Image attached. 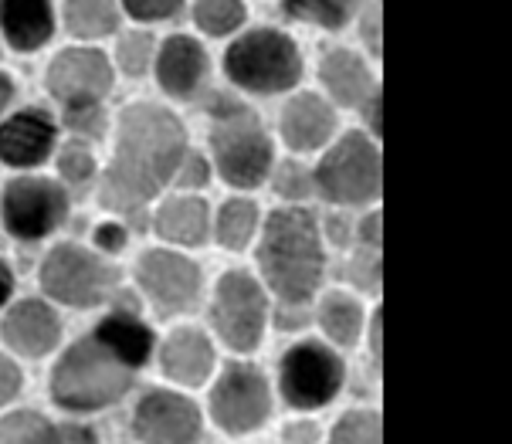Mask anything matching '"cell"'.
<instances>
[{"mask_svg": "<svg viewBox=\"0 0 512 444\" xmlns=\"http://www.w3.org/2000/svg\"><path fill=\"white\" fill-rule=\"evenodd\" d=\"M316 326L326 343H333L336 350H353V346H360L367 339L370 316L363 309L360 295L326 292L316 306Z\"/></svg>", "mask_w": 512, "mask_h": 444, "instance_id": "7402d4cb", "label": "cell"}, {"mask_svg": "<svg viewBox=\"0 0 512 444\" xmlns=\"http://www.w3.org/2000/svg\"><path fill=\"white\" fill-rule=\"evenodd\" d=\"M146 299L160 316H180V312L194 309L204 292V272L194 258L180 255V251L156 248L146 251L136 268Z\"/></svg>", "mask_w": 512, "mask_h": 444, "instance_id": "8fae6325", "label": "cell"}, {"mask_svg": "<svg viewBox=\"0 0 512 444\" xmlns=\"http://www.w3.org/2000/svg\"><path fill=\"white\" fill-rule=\"evenodd\" d=\"M367 346H370V360H373V367L380 370V309L370 316V326H367Z\"/></svg>", "mask_w": 512, "mask_h": 444, "instance_id": "7bdbcfd3", "label": "cell"}, {"mask_svg": "<svg viewBox=\"0 0 512 444\" xmlns=\"http://www.w3.org/2000/svg\"><path fill=\"white\" fill-rule=\"evenodd\" d=\"M258 268L282 306H309L326 278V238L319 217L302 204L268 214L258 234Z\"/></svg>", "mask_w": 512, "mask_h": 444, "instance_id": "7a4b0ae2", "label": "cell"}, {"mask_svg": "<svg viewBox=\"0 0 512 444\" xmlns=\"http://www.w3.org/2000/svg\"><path fill=\"white\" fill-rule=\"evenodd\" d=\"M153 55H156V45L146 31H133L119 41V65H123V72L129 75H143L146 68H150V62H156Z\"/></svg>", "mask_w": 512, "mask_h": 444, "instance_id": "4dcf8cb0", "label": "cell"}, {"mask_svg": "<svg viewBox=\"0 0 512 444\" xmlns=\"http://www.w3.org/2000/svg\"><path fill=\"white\" fill-rule=\"evenodd\" d=\"M153 228L167 245L177 248H197L207 241L214 221H211V207L204 197L197 194H177L167 197L160 204V211L153 217Z\"/></svg>", "mask_w": 512, "mask_h": 444, "instance_id": "ffe728a7", "label": "cell"}, {"mask_svg": "<svg viewBox=\"0 0 512 444\" xmlns=\"http://www.w3.org/2000/svg\"><path fill=\"white\" fill-rule=\"evenodd\" d=\"M323 438H326L323 424L309 414H295L282 428V444H323Z\"/></svg>", "mask_w": 512, "mask_h": 444, "instance_id": "e575fe53", "label": "cell"}, {"mask_svg": "<svg viewBox=\"0 0 512 444\" xmlns=\"http://www.w3.org/2000/svg\"><path fill=\"white\" fill-rule=\"evenodd\" d=\"M62 336V322L51 312V306L38 299H24L7 312L4 319V339L11 343V350L21 356H45L51 346Z\"/></svg>", "mask_w": 512, "mask_h": 444, "instance_id": "44dd1931", "label": "cell"}, {"mask_svg": "<svg viewBox=\"0 0 512 444\" xmlns=\"http://www.w3.org/2000/svg\"><path fill=\"white\" fill-rule=\"evenodd\" d=\"M11 95H14V85H11V78L7 75H0V112H4V106L11 102Z\"/></svg>", "mask_w": 512, "mask_h": 444, "instance_id": "f6af8a7d", "label": "cell"}, {"mask_svg": "<svg viewBox=\"0 0 512 444\" xmlns=\"http://www.w3.org/2000/svg\"><path fill=\"white\" fill-rule=\"evenodd\" d=\"M258 234H262V214H258L255 200L231 197V200H224L218 207V214H214V238H218L221 248L241 251V248H248Z\"/></svg>", "mask_w": 512, "mask_h": 444, "instance_id": "d4e9b609", "label": "cell"}, {"mask_svg": "<svg viewBox=\"0 0 512 444\" xmlns=\"http://www.w3.org/2000/svg\"><path fill=\"white\" fill-rule=\"evenodd\" d=\"M275 390L295 414H316L333 407L346 390V360L326 339H295L279 360Z\"/></svg>", "mask_w": 512, "mask_h": 444, "instance_id": "8992f818", "label": "cell"}, {"mask_svg": "<svg viewBox=\"0 0 512 444\" xmlns=\"http://www.w3.org/2000/svg\"><path fill=\"white\" fill-rule=\"evenodd\" d=\"M275 411V387L265 377V370H258L248 360L228 363L207 394V414L231 438H245V434L262 431L268 417Z\"/></svg>", "mask_w": 512, "mask_h": 444, "instance_id": "ba28073f", "label": "cell"}, {"mask_svg": "<svg viewBox=\"0 0 512 444\" xmlns=\"http://www.w3.org/2000/svg\"><path fill=\"white\" fill-rule=\"evenodd\" d=\"M211 170H214V163L207 160V156L187 150V156H184V163H180L177 180H173V184L184 190V194H197V190L207 187V180H211Z\"/></svg>", "mask_w": 512, "mask_h": 444, "instance_id": "836d02e7", "label": "cell"}, {"mask_svg": "<svg viewBox=\"0 0 512 444\" xmlns=\"http://www.w3.org/2000/svg\"><path fill=\"white\" fill-rule=\"evenodd\" d=\"M0 31L17 51H38L55 31L51 0H0Z\"/></svg>", "mask_w": 512, "mask_h": 444, "instance_id": "cb8c5ba5", "label": "cell"}, {"mask_svg": "<svg viewBox=\"0 0 512 444\" xmlns=\"http://www.w3.org/2000/svg\"><path fill=\"white\" fill-rule=\"evenodd\" d=\"M156 78H160V89L173 99H194L207 78V51L201 41L187 34H173L163 41L156 55Z\"/></svg>", "mask_w": 512, "mask_h": 444, "instance_id": "e0dca14e", "label": "cell"}, {"mask_svg": "<svg viewBox=\"0 0 512 444\" xmlns=\"http://www.w3.org/2000/svg\"><path fill=\"white\" fill-rule=\"evenodd\" d=\"M326 444H384L380 407H350L326 431Z\"/></svg>", "mask_w": 512, "mask_h": 444, "instance_id": "4316f807", "label": "cell"}, {"mask_svg": "<svg viewBox=\"0 0 512 444\" xmlns=\"http://www.w3.org/2000/svg\"><path fill=\"white\" fill-rule=\"evenodd\" d=\"M279 133L292 153H316L333 143L336 136V109L333 102L316 92H299L285 102Z\"/></svg>", "mask_w": 512, "mask_h": 444, "instance_id": "2e32d148", "label": "cell"}, {"mask_svg": "<svg viewBox=\"0 0 512 444\" xmlns=\"http://www.w3.org/2000/svg\"><path fill=\"white\" fill-rule=\"evenodd\" d=\"M194 21L207 34H231L245 24V4L241 0H197Z\"/></svg>", "mask_w": 512, "mask_h": 444, "instance_id": "f546056e", "label": "cell"}, {"mask_svg": "<svg viewBox=\"0 0 512 444\" xmlns=\"http://www.w3.org/2000/svg\"><path fill=\"white\" fill-rule=\"evenodd\" d=\"M11 292H14V272L7 268V261H0V306L11 299Z\"/></svg>", "mask_w": 512, "mask_h": 444, "instance_id": "ee69618b", "label": "cell"}, {"mask_svg": "<svg viewBox=\"0 0 512 444\" xmlns=\"http://www.w3.org/2000/svg\"><path fill=\"white\" fill-rule=\"evenodd\" d=\"M282 4L292 21L312 24V28H326V31H340L367 7V0H282Z\"/></svg>", "mask_w": 512, "mask_h": 444, "instance_id": "484cf974", "label": "cell"}, {"mask_svg": "<svg viewBox=\"0 0 512 444\" xmlns=\"http://www.w3.org/2000/svg\"><path fill=\"white\" fill-rule=\"evenodd\" d=\"M133 434L140 444H197L204 414L180 390H146L133 407Z\"/></svg>", "mask_w": 512, "mask_h": 444, "instance_id": "4fadbf2b", "label": "cell"}, {"mask_svg": "<svg viewBox=\"0 0 512 444\" xmlns=\"http://www.w3.org/2000/svg\"><path fill=\"white\" fill-rule=\"evenodd\" d=\"M214 170L234 190H255L272 177L275 150L262 119L238 102H224L211 116Z\"/></svg>", "mask_w": 512, "mask_h": 444, "instance_id": "277c9868", "label": "cell"}, {"mask_svg": "<svg viewBox=\"0 0 512 444\" xmlns=\"http://www.w3.org/2000/svg\"><path fill=\"white\" fill-rule=\"evenodd\" d=\"M316 177V194L333 207H367L384 190V156H380L377 136L370 133H343L336 143L326 146Z\"/></svg>", "mask_w": 512, "mask_h": 444, "instance_id": "5b68a950", "label": "cell"}, {"mask_svg": "<svg viewBox=\"0 0 512 444\" xmlns=\"http://www.w3.org/2000/svg\"><path fill=\"white\" fill-rule=\"evenodd\" d=\"M126 228L123 224H106V228L95 231V245H99L102 251H123L126 248Z\"/></svg>", "mask_w": 512, "mask_h": 444, "instance_id": "ab89813d", "label": "cell"}, {"mask_svg": "<svg viewBox=\"0 0 512 444\" xmlns=\"http://www.w3.org/2000/svg\"><path fill=\"white\" fill-rule=\"evenodd\" d=\"M92 336L99 339L106 350L116 353L129 370H143L146 363H150L153 350H156L153 329L146 326L136 312H126V309L109 312V316L95 326Z\"/></svg>", "mask_w": 512, "mask_h": 444, "instance_id": "603a6c76", "label": "cell"}, {"mask_svg": "<svg viewBox=\"0 0 512 444\" xmlns=\"http://www.w3.org/2000/svg\"><path fill=\"white\" fill-rule=\"evenodd\" d=\"M112 282H116V268L78 245H58L45 258V265H41V285H45V292L51 299L75 309L99 306L109 295Z\"/></svg>", "mask_w": 512, "mask_h": 444, "instance_id": "30bf717a", "label": "cell"}, {"mask_svg": "<svg viewBox=\"0 0 512 444\" xmlns=\"http://www.w3.org/2000/svg\"><path fill=\"white\" fill-rule=\"evenodd\" d=\"M184 156L187 133L170 109L150 102L129 106L119 119L116 156L102 180V204L119 214H136L177 180Z\"/></svg>", "mask_w": 512, "mask_h": 444, "instance_id": "6da1fadb", "label": "cell"}, {"mask_svg": "<svg viewBox=\"0 0 512 444\" xmlns=\"http://www.w3.org/2000/svg\"><path fill=\"white\" fill-rule=\"evenodd\" d=\"M58 170L65 173V180H72V184H85V180L92 177L95 170V160L92 153L85 150V146H68V150L62 153V160H58Z\"/></svg>", "mask_w": 512, "mask_h": 444, "instance_id": "d590c367", "label": "cell"}, {"mask_svg": "<svg viewBox=\"0 0 512 444\" xmlns=\"http://www.w3.org/2000/svg\"><path fill=\"white\" fill-rule=\"evenodd\" d=\"M0 444H58V424L34 411H17L0 421Z\"/></svg>", "mask_w": 512, "mask_h": 444, "instance_id": "f1b7e54d", "label": "cell"}, {"mask_svg": "<svg viewBox=\"0 0 512 444\" xmlns=\"http://www.w3.org/2000/svg\"><path fill=\"white\" fill-rule=\"evenodd\" d=\"M65 21L78 38H102L119 24L116 0H68Z\"/></svg>", "mask_w": 512, "mask_h": 444, "instance_id": "83f0119b", "label": "cell"}, {"mask_svg": "<svg viewBox=\"0 0 512 444\" xmlns=\"http://www.w3.org/2000/svg\"><path fill=\"white\" fill-rule=\"evenodd\" d=\"M136 21H167L184 7V0H123Z\"/></svg>", "mask_w": 512, "mask_h": 444, "instance_id": "8d00e7d4", "label": "cell"}, {"mask_svg": "<svg viewBox=\"0 0 512 444\" xmlns=\"http://www.w3.org/2000/svg\"><path fill=\"white\" fill-rule=\"evenodd\" d=\"M275 173V190L289 200V204H299L302 197L316 194V177H312V170H302L295 167V163H282Z\"/></svg>", "mask_w": 512, "mask_h": 444, "instance_id": "d6a6232c", "label": "cell"}, {"mask_svg": "<svg viewBox=\"0 0 512 444\" xmlns=\"http://www.w3.org/2000/svg\"><path fill=\"white\" fill-rule=\"evenodd\" d=\"M363 38H367L370 51L380 55V4H367V24H363Z\"/></svg>", "mask_w": 512, "mask_h": 444, "instance_id": "b9f144b4", "label": "cell"}, {"mask_svg": "<svg viewBox=\"0 0 512 444\" xmlns=\"http://www.w3.org/2000/svg\"><path fill=\"white\" fill-rule=\"evenodd\" d=\"M58 444H95V431L85 424H58Z\"/></svg>", "mask_w": 512, "mask_h": 444, "instance_id": "60d3db41", "label": "cell"}, {"mask_svg": "<svg viewBox=\"0 0 512 444\" xmlns=\"http://www.w3.org/2000/svg\"><path fill=\"white\" fill-rule=\"evenodd\" d=\"M4 228L17 241H41L55 228H62L68 214V197L58 184L45 177H21L4 190Z\"/></svg>", "mask_w": 512, "mask_h": 444, "instance_id": "7c38bea8", "label": "cell"}, {"mask_svg": "<svg viewBox=\"0 0 512 444\" xmlns=\"http://www.w3.org/2000/svg\"><path fill=\"white\" fill-rule=\"evenodd\" d=\"M68 126H72L75 133H89V136H95V133L102 129L99 106H95V109H68Z\"/></svg>", "mask_w": 512, "mask_h": 444, "instance_id": "f35d334b", "label": "cell"}, {"mask_svg": "<svg viewBox=\"0 0 512 444\" xmlns=\"http://www.w3.org/2000/svg\"><path fill=\"white\" fill-rule=\"evenodd\" d=\"M214 333L228 350L248 356L262 346L268 329V292L251 272H224L214 285L211 302Z\"/></svg>", "mask_w": 512, "mask_h": 444, "instance_id": "9c48e42d", "label": "cell"}, {"mask_svg": "<svg viewBox=\"0 0 512 444\" xmlns=\"http://www.w3.org/2000/svg\"><path fill=\"white\" fill-rule=\"evenodd\" d=\"M48 89L68 109H95L112 89V68L106 55L92 48L62 51L48 68Z\"/></svg>", "mask_w": 512, "mask_h": 444, "instance_id": "5bb4252c", "label": "cell"}, {"mask_svg": "<svg viewBox=\"0 0 512 444\" xmlns=\"http://www.w3.org/2000/svg\"><path fill=\"white\" fill-rule=\"evenodd\" d=\"M224 72L238 89L255 95H279L302 78V51L285 31L258 28L241 34L228 48Z\"/></svg>", "mask_w": 512, "mask_h": 444, "instance_id": "52a82bcc", "label": "cell"}, {"mask_svg": "<svg viewBox=\"0 0 512 444\" xmlns=\"http://www.w3.org/2000/svg\"><path fill=\"white\" fill-rule=\"evenodd\" d=\"M55 146V123L41 109L17 112L0 126V160L7 167H38Z\"/></svg>", "mask_w": 512, "mask_h": 444, "instance_id": "ac0fdd59", "label": "cell"}, {"mask_svg": "<svg viewBox=\"0 0 512 444\" xmlns=\"http://www.w3.org/2000/svg\"><path fill=\"white\" fill-rule=\"evenodd\" d=\"M136 380V370H129L116 353L106 350L95 336L78 339L68 346V353L58 360L51 373V397L65 411H102L119 404Z\"/></svg>", "mask_w": 512, "mask_h": 444, "instance_id": "3957f363", "label": "cell"}, {"mask_svg": "<svg viewBox=\"0 0 512 444\" xmlns=\"http://www.w3.org/2000/svg\"><path fill=\"white\" fill-rule=\"evenodd\" d=\"M346 272H350V282L357 285V292H377L380 289V248L357 245Z\"/></svg>", "mask_w": 512, "mask_h": 444, "instance_id": "1f68e13d", "label": "cell"}, {"mask_svg": "<svg viewBox=\"0 0 512 444\" xmlns=\"http://www.w3.org/2000/svg\"><path fill=\"white\" fill-rule=\"evenodd\" d=\"M160 370L177 387H204L218 370V350L211 336L197 326H180L163 339L160 346Z\"/></svg>", "mask_w": 512, "mask_h": 444, "instance_id": "9a60e30c", "label": "cell"}, {"mask_svg": "<svg viewBox=\"0 0 512 444\" xmlns=\"http://www.w3.org/2000/svg\"><path fill=\"white\" fill-rule=\"evenodd\" d=\"M319 78H323L329 99L340 102V106H353V109H363L373 95L380 92L377 82H373L370 65L350 48L326 51L323 65H319Z\"/></svg>", "mask_w": 512, "mask_h": 444, "instance_id": "d6986e66", "label": "cell"}, {"mask_svg": "<svg viewBox=\"0 0 512 444\" xmlns=\"http://www.w3.org/2000/svg\"><path fill=\"white\" fill-rule=\"evenodd\" d=\"M17 390H21V370H17L14 360L0 356V407H4L7 400H14Z\"/></svg>", "mask_w": 512, "mask_h": 444, "instance_id": "74e56055", "label": "cell"}]
</instances>
